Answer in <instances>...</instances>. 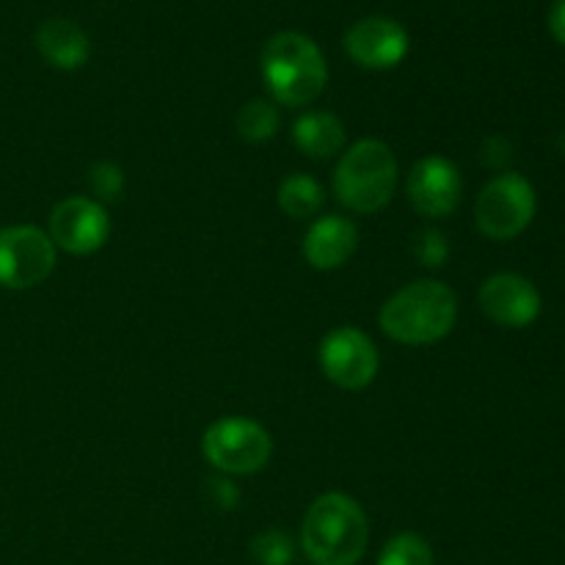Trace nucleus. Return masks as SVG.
Returning <instances> with one entry per match:
<instances>
[{
	"label": "nucleus",
	"instance_id": "9",
	"mask_svg": "<svg viewBox=\"0 0 565 565\" xmlns=\"http://www.w3.org/2000/svg\"><path fill=\"white\" fill-rule=\"evenodd\" d=\"M50 241L55 248L75 257L99 252L108 243L110 218L105 207L94 199L70 196L58 202L50 213Z\"/></svg>",
	"mask_w": 565,
	"mask_h": 565
},
{
	"label": "nucleus",
	"instance_id": "1",
	"mask_svg": "<svg viewBox=\"0 0 565 565\" xmlns=\"http://www.w3.org/2000/svg\"><path fill=\"white\" fill-rule=\"evenodd\" d=\"M367 541V513L353 497L329 491L303 513L301 546L312 565H359Z\"/></svg>",
	"mask_w": 565,
	"mask_h": 565
},
{
	"label": "nucleus",
	"instance_id": "3",
	"mask_svg": "<svg viewBox=\"0 0 565 565\" xmlns=\"http://www.w3.org/2000/svg\"><path fill=\"white\" fill-rule=\"evenodd\" d=\"M263 77L276 103L301 108L323 94L329 66L312 39L298 31H281L265 44Z\"/></svg>",
	"mask_w": 565,
	"mask_h": 565
},
{
	"label": "nucleus",
	"instance_id": "24",
	"mask_svg": "<svg viewBox=\"0 0 565 565\" xmlns=\"http://www.w3.org/2000/svg\"><path fill=\"white\" fill-rule=\"evenodd\" d=\"M213 491H215V502L224 508L237 505V500H241V491H237L230 480H213Z\"/></svg>",
	"mask_w": 565,
	"mask_h": 565
},
{
	"label": "nucleus",
	"instance_id": "23",
	"mask_svg": "<svg viewBox=\"0 0 565 565\" xmlns=\"http://www.w3.org/2000/svg\"><path fill=\"white\" fill-rule=\"evenodd\" d=\"M550 31L557 42L565 44V0H555L550 9Z\"/></svg>",
	"mask_w": 565,
	"mask_h": 565
},
{
	"label": "nucleus",
	"instance_id": "10",
	"mask_svg": "<svg viewBox=\"0 0 565 565\" xmlns=\"http://www.w3.org/2000/svg\"><path fill=\"white\" fill-rule=\"evenodd\" d=\"M463 182L456 163L441 154H428L412 166L406 180V196L423 218H447L461 204Z\"/></svg>",
	"mask_w": 565,
	"mask_h": 565
},
{
	"label": "nucleus",
	"instance_id": "14",
	"mask_svg": "<svg viewBox=\"0 0 565 565\" xmlns=\"http://www.w3.org/2000/svg\"><path fill=\"white\" fill-rule=\"evenodd\" d=\"M36 47L50 66L70 72L86 64L92 44H88L86 31L77 22L53 17V20H44L39 25Z\"/></svg>",
	"mask_w": 565,
	"mask_h": 565
},
{
	"label": "nucleus",
	"instance_id": "17",
	"mask_svg": "<svg viewBox=\"0 0 565 565\" xmlns=\"http://www.w3.org/2000/svg\"><path fill=\"white\" fill-rule=\"evenodd\" d=\"M279 130V110L268 99H252L237 114V132L248 143H265Z\"/></svg>",
	"mask_w": 565,
	"mask_h": 565
},
{
	"label": "nucleus",
	"instance_id": "5",
	"mask_svg": "<svg viewBox=\"0 0 565 565\" xmlns=\"http://www.w3.org/2000/svg\"><path fill=\"white\" fill-rule=\"evenodd\" d=\"M539 199L530 180L516 171H502L480 191L475 202V224L489 241H513L535 218Z\"/></svg>",
	"mask_w": 565,
	"mask_h": 565
},
{
	"label": "nucleus",
	"instance_id": "11",
	"mask_svg": "<svg viewBox=\"0 0 565 565\" xmlns=\"http://www.w3.org/2000/svg\"><path fill=\"white\" fill-rule=\"evenodd\" d=\"M480 309L502 329H524L541 315V292L527 276L494 274L480 285Z\"/></svg>",
	"mask_w": 565,
	"mask_h": 565
},
{
	"label": "nucleus",
	"instance_id": "18",
	"mask_svg": "<svg viewBox=\"0 0 565 565\" xmlns=\"http://www.w3.org/2000/svg\"><path fill=\"white\" fill-rule=\"evenodd\" d=\"M379 565H434V550L417 533H401L381 550Z\"/></svg>",
	"mask_w": 565,
	"mask_h": 565
},
{
	"label": "nucleus",
	"instance_id": "15",
	"mask_svg": "<svg viewBox=\"0 0 565 565\" xmlns=\"http://www.w3.org/2000/svg\"><path fill=\"white\" fill-rule=\"evenodd\" d=\"M292 141L307 158L329 160L345 147V125L329 110H309L292 125Z\"/></svg>",
	"mask_w": 565,
	"mask_h": 565
},
{
	"label": "nucleus",
	"instance_id": "20",
	"mask_svg": "<svg viewBox=\"0 0 565 565\" xmlns=\"http://www.w3.org/2000/svg\"><path fill=\"white\" fill-rule=\"evenodd\" d=\"M412 254L419 259L423 268L436 270L450 259V243H447L445 232L434 230V226H425V230H419L412 237Z\"/></svg>",
	"mask_w": 565,
	"mask_h": 565
},
{
	"label": "nucleus",
	"instance_id": "6",
	"mask_svg": "<svg viewBox=\"0 0 565 565\" xmlns=\"http://www.w3.org/2000/svg\"><path fill=\"white\" fill-rule=\"evenodd\" d=\"M202 452L224 475H254L270 461L274 441L259 423L248 417L215 419L202 436Z\"/></svg>",
	"mask_w": 565,
	"mask_h": 565
},
{
	"label": "nucleus",
	"instance_id": "21",
	"mask_svg": "<svg viewBox=\"0 0 565 565\" xmlns=\"http://www.w3.org/2000/svg\"><path fill=\"white\" fill-rule=\"evenodd\" d=\"M88 182H92L94 196L103 199V202H116L121 196V191H125V174H121V169L114 160H99V163H94Z\"/></svg>",
	"mask_w": 565,
	"mask_h": 565
},
{
	"label": "nucleus",
	"instance_id": "19",
	"mask_svg": "<svg viewBox=\"0 0 565 565\" xmlns=\"http://www.w3.org/2000/svg\"><path fill=\"white\" fill-rule=\"evenodd\" d=\"M296 546L281 530H265L252 541V557L257 565H290Z\"/></svg>",
	"mask_w": 565,
	"mask_h": 565
},
{
	"label": "nucleus",
	"instance_id": "2",
	"mask_svg": "<svg viewBox=\"0 0 565 565\" xmlns=\"http://www.w3.org/2000/svg\"><path fill=\"white\" fill-rule=\"evenodd\" d=\"M456 320V292L436 279L406 285L381 307L379 315L384 334L403 345H434L450 334Z\"/></svg>",
	"mask_w": 565,
	"mask_h": 565
},
{
	"label": "nucleus",
	"instance_id": "7",
	"mask_svg": "<svg viewBox=\"0 0 565 565\" xmlns=\"http://www.w3.org/2000/svg\"><path fill=\"white\" fill-rule=\"evenodd\" d=\"M55 268V246L39 226L0 230V285L9 290H31Z\"/></svg>",
	"mask_w": 565,
	"mask_h": 565
},
{
	"label": "nucleus",
	"instance_id": "8",
	"mask_svg": "<svg viewBox=\"0 0 565 565\" xmlns=\"http://www.w3.org/2000/svg\"><path fill=\"white\" fill-rule=\"evenodd\" d=\"M318 359L326 379L348 392L364 390L379 375V351L356 326L331 329L320 342Z\"/></svg>",
	"mask_w": 565,
	"mask_h": 565
},
{
	"label": "nucleus",
	"instance_id": "4",
	"mask_svg": "<svg viewBox=\"0 0 565 565\" xmlns=\"http://www.w3.org/2000/svg\"><path fill=\"white\" fill-rule=\"evenodd\" d=\"M397 160L379 138H362L342 152L334 169V193L353 213H379L395 196Z\"/></svg>",
	"mask_w": 565,
	"mask_h": 565
},
{
	"label": "nucleus",
	"instance_id": "13",
	"mask_svg": "<svg viewBox=\"0 0 565 565\" xmlns=\"http://www.w3.org/2000/svg\"><path fill=\"white\" fill-rule=\"evenodd\" d=\"M359 230L345 215H323L309 226L303 237V257L315 270H337L353 257Z\"/></svg>",
	"mask_w": 565,
	"mask_h": 565
},
{
	"label": "nucleus",
	"instance_id": "22",
	"mask_svg": "<svg viewBox=\"0 0 565 565\" xmlns=\"http://www.w3.org/2000/svg\"><path fill=\"white\" fill-rule=\"evenodd\" d=\"M513 158V147L505 141V138H489L483 147V163L491 166V169H505Z\"/></svg>",
	"mask_w": 565,
	"mask_h": 565
},
{
	"label": "nucleus",
	"instance_id": "16",
	"mask_svg": "<svg viewBox=\"0 0 565 565\" xmlns=\"http://www.w3.org/2000/svg\"><path fill=\"white\" fill-rule=\"evenodd\" d=\"M279 207L290 218H312L323 207V188L309 174H290L279 185Z\"/></svg>",
	"mask_w": 565,
	"mask_h": 565
},
{
	"label": "nucleus",
	"instance_id": "12",
	"mask_svg": "<svg viewBox=\"0 0 565 565\" xmlns=\"http://www.w3.org/2000/svg\"><path fill=\"white\" fill-rule=\"evenodd\" d=\"M345 50L362 70H392L406 58L408 33L390 17H364L345 33Z\"/></svg>",
	"mask_w": 565,
	"mask_h": 565
}]
</instances>
